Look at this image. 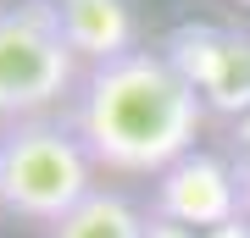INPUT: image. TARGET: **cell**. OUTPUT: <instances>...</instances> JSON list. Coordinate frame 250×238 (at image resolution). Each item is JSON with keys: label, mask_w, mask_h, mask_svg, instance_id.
<instances>
[{"label": "cell", "mask_w": 250, "mask_h": 238, "mask_svg": "<svg viewBox=\"0 0 250 238\" xmlns=\"http://www.w3.org/2000/svg\"><path fill=\"white\" fill-rule=\"evenodd\" d=\"M62 122L83 144V155L95 161V172L161 177L195 150V139L206 128V106L167 55L139 44L123 61L83 72Z\"/></svg>", "instance_id": "6da1fadb"}, {"label": "cell", "mask_w": 250, "mask_h": 238, "mask_svg": "<svg viewBox=\"0 0 250 238\" xmlns=\"http://www.w3.org/2000/svg\"><path fill=\"white\" fill-rule=\"evenodd\" d=\"M95 161L72 139L62 116H34V122L0 128V211L17 221L56 227L67 211H78L95 194Z\"/></svg>", "instance_id": "7a4b0ae2"}, {"label": "cell", "mask_w": 250, "mask_h": 238, "mask_svg": "<svg viewBox=\"0 0 250 238\" xmlns=\"http://www.w3.org/2000/svg\"><path fill=\"white\" fill-rule=\"evenodd\" d=\"M83 83V61L67 50L50 0L0 6V128L56 116L72 106Z\"/></svg>", "instance_id": "3957f363"}, {"label": "cell", "mask_w": 250, "mask_h": 238, "mask_svg": "<svg viewBox=\"0 0 250 238\" xmlns=\"http://www.w3.org/2000/svg\"><path fill=\"white\" fill-rule=\"evenodd\" d=\"M156 50L178 67V78L200 94L206 111L228 116V122H239L250 111V28L178 22Z\"/></svg>", "instance_id": "277c9868"}, {"label": "cell", "mask_w": 250, "mask_h": 238, "mask_svg": "<svg viewBox=\"0 0 250 238\" xmlns=\"http://www.w3.org/2000/svg\"><path fill=\"white\" fill-rule=\"evenodd\" d=\"M150 216L178 221L189 233H217L228 227L239 211V183H233V161L211 155V150H189L178 166H167L156 177V200Z\"/></svg>", "instance_id": "5b68a950"}, {"label": "cell", "mask_w": 250, "mask_h": 238, "mask_svg": "<svg viewBox=\"0 0 250 238\" xmlns=\"http://www.w3.org/2000/svg\"><path fill=\"white\" fill-rule=\"evenodd\" d=\"M50 6H56V28H62L67 50L83 61V72L139 50V22L128 11V0H50Z\"/></svg>", "instance_id": "8992f818"}, {"label": "cell", "mask_w": 250, "mask_h": 238, "mask_svg": "<svg viewBox=\"0 0 250 238\" xmlns=\"http://www.w3.org/2000/svg\"><path fill=\"white\" fill-rule=\"evenodd\" d=\"M145 221H150L145 205H134L123 188H106V183H100L78 211H67L50 227V238H145Z\"/></svg>", "instance_id": "52a82bcc"}, {"label": "cell", "mask_w": 250, "mask_h": 238, "mask_svg": "<svg viewBox=\"0 0 250 238\" xmlns=\"http://www.w3.org/2000/svg\"><path fill=\"white\" fill-rule=\"evenodd\" d=\"M233 183H239V211L250 216V150H233Z\"/></svg>", "instance_id": "ba28073f"}, {"label": "cell", "mask_w": 250, "mask_h": 238, "mask_svg": "<svg viewBox=\"0 0 250 238\" xmlns=\"http://www.w3.org/2000/svg\"><path fill=\"white\" fill-rule=\"evenodd\" d=\"M145 238H206V233H189V227H178V221L150 216V221H145Z\"/></svg>", "instance_id": "9c48e42d"}, {"label": "cell", "mask_w": 250, "mask_h": 238, "mask_svg": "<svg viewBox=\"0 0 250 238\" xmlns=\"http://www.w3.org/2000/svg\"><path fill=\"white\" fill-rule=\"evenodd\" d=\"M206 238H250V216H233L228 227H217V233H206Z\"/></svg>", "instance_id": "30bf717a"}, {"label": "cell", "mask_w": 250, "mask_h": 238, "mask_svg": "<svg viewBox=\"0 0 250 238\" xmlns=\"http://www.w3.org/2000/svg\"><path fill=\"white\" fill-rule=\"evenodd\" d=\"M233 150H250V111L233 122Z\"/></svg>", "instance_id": "8fae6325"}, {"label": "cell", "mask_w": 250, "mask_h": 238, "mask_svg": "<svg viewBox=\"0 0 250 238\" xmlns=\"http://www.w3.org/2000/svg\"><path fill=\"white\" fill-rule=\"evenodd\" d=\"M239 6H250V0H239Z\"/></svg>", "instance_id": "7c38bea8"}]
</instances>
